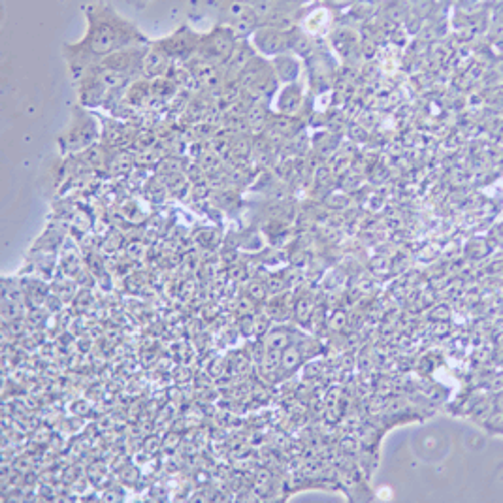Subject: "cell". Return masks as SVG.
Segmentation results:
<instances>
[{
	"instance_id": "obj_1",
	"label": "cell",
	"mask_w": 503,
	"mask_h": 503,
	"mask_svg": "<svg viewBox=\"0 0 503 503\" xmlns=\"http://www.w3.org/2000/svg\"><path fill=\"white\" fill-rule=\"evenodd\" d=\"M300 364V351L296 347H286L283 353V368L285 370H294Z\"/></svg>"
},
{
	"instance_id": "obj_2",
	"label": "cell",
	"mask_w": 503,
	"mask_h": 503,
	"mask_svg": "<svg viewBox=\"0 0 503 503\" xmlns=\"http://www.w3.org/2000/svg\"><path fill=\"white\" fill-rule=\"evenodd\" d=\"M286 343H288V336L285 332H273L270 333V338H268V347L271 351H275V349H286Z\"/></svg>"
}]
</instances>
